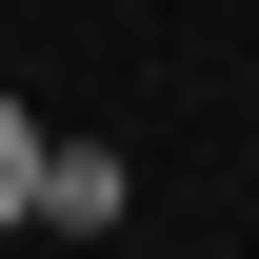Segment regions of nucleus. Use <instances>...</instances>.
I'll return each mask as SVG.
<instances>
[{"mask_svg": "<svg viewBox=\"0 0 259 259\" xmlns=\"http://www.w3.org/2000/svg\"><path fill=\"white\" fill-rule=\"evenodd\" d=\"M40 220H80V239L120 220V140H60V160H40Z\"/></svg>", "mask_w": 259, "mask_h": 259, "instance_id": "f257e3e1", "label": "nucleus"}, {"mask_svg": "<svg viewBox=\"0 0 259 259\" xmlns=\"http://www.w3.org/2000/svg\"><path fill=\"white\" fill-rule=\"evenodd\" d=\"M40 160H60V140H40L20 100H0V220H40Z\"/></svg>", "mask_w": 259, "mask_h": 259, "instance_id": "f03ea898", "label": "nucleus"}]
</instances>
